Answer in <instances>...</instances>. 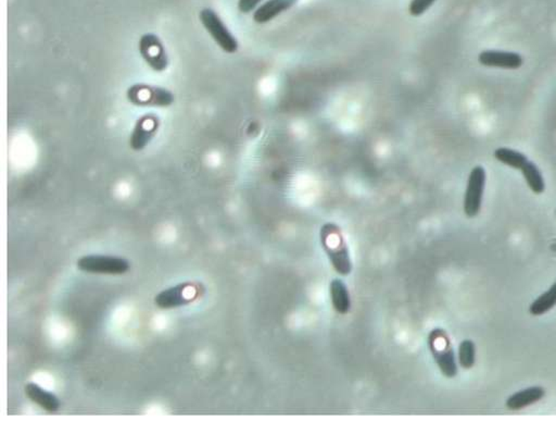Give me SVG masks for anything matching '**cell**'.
Returning a JSON list of instances; mask_svg holds the SVG:
<instances>
[{"label": "cell", "instance_id": "obj_8", "mask_svg": "<svg viewBox=\"0 0 556 421\" xmlns=\"http://www.w3.org/2000/svg\"><path fill=\"white\" fill-rule=\"evenodd\" d=\"M159 122L158 117L154 115H144L137 120L133 132L130 134V146L135 152L144 150L150 140H152L158 131Z\"/></svg>", "mask_w": 556, "mask_h": 421}, {"label": "cell", "instance_id": "obj_6", "mask_svg": "<svg viewBox=\"0 0 556 421\" xmlns=\"http://www.w3.org/2000/svg\"><path fill=\"white\" fill-rule=\"evenodd\" d=\"M487 174L484 167L476 166L470 171L464 197V213L468 218H474L480 213L486 186Z\"/></svg>", "mask_w": 556, "mask_h": 421}, {"label": "cell", "instance_id": "obj_20", "mask_svg": "<svg viewBox=\"0 0 556 421\" xmlns=\"http://www.w3.org/2000/svg\"><path fill=\"white\" fill-rule=\"evenodd\" d=\"M262 0H238V9L242 13H249L256 9Z\"/></svg>", "mask_w": 556, "mask_h": 421}, {"label": "cell", "instance_id": "obj_16", "mask_svg": "<svg viewBox=\"0 0 556 421\" xmlns=\"http://www.w3.org/2000/svg\"><path fill=\"white\" fill-rule=\"evenodd\" d=\"M521 171L523 176H524L525 180H526L529 189L535 194L540 195L545 192V180H543V174H541L540 169L538 168L537 164L528 160Z\"/></svg>", "mask_w": 556, "mask_h": 421}, {"label": "cell", "instance_id": "obj_14", "mask_svg": "<svg viewBox=\"0 0 556 421\" xmlns=\"http://www.w3.org/2000/svg\"><path fill=\"white\" fill-rule=\"evenodd\" d=\"M331 298L334 309L339 315H347L351 308L349 291L344 281L334 279L331 284Z\"/></svg>", "mask_w": 556, "mask_h": 421}, {"label": "cell", "instance_id": "obj_21", "mask_svg": "<svg viewBox=\"0 0 556 421\" xmlns=\"http://www.w3.org/2000/svg\"><path fill=\"white\" fill-rule=\"evenodd\" d=\"M555 213H556V211H555Z\"/></svg>", "mask_w": 556, "mask_h": 421}, {"label": "cell", "instance_id": "obj_9", "mask_svg": "<svg viewBox=\"0 0 556 421\" xmlns=\"http://www.w3.org/2000/svg\"><path fill=\"white\" fill-rule=\"evenodd\" d=\"M480 64L489 68L517 70L524 64V58L518 52L503 50H484L478 56Z\"/></svg>", "mask_w": 556, "mask_h": 421}, {"label": "cell", "instance_id": "obj_2", "mask_svg": "<svg viewBox=\"0 0 556 421\" xmlns=\"http://www.w3.org/2000/svg\"><path fill=\"white\" fill-rule=\"evenodd\" d=\"M429 347L441 374L447 378L455 377L458 365L451 342L446 331L441 329L431 331L429 337Z\"/></svg>", "mask_w": 556, "mask_h": 421}, {"label": "cell", "instance_id": "obj_10", "mask_svg": "<svg viewBox=\"0 0 556 421\" xmlns=\"http://www.w3.org/2000/svg\"><path fill=\"white\" fill-rule=\"evenodd\" d=\"M24 392L30 402L40 406L45 412H56L60 408V400L56 394L47 391L35 382H28L24 388Z\"/></svg>", "mask_w": 556, "mask_h": 421}, {"label": "cell", "instance_id": "obj_19", "mask_svg": "<svg viewBox=\"0 0 556 421\" xmlns=\"http://www.w3.org/2000/svg\"><path fill=\"white\" fill-rule=\"evenodd\" d=\"M437 0H411L409 12L412 17H421L433 7Z\"/></svg>", "mask_w": 556, "mask_h": 421}, {"label": "cell", "instance_id": "obj_17", "mask_svg": "<svg viewBox=\"0 0 556 421\" xmlns=\"http://www.w3.org/2000/svg\"><path fill=\"white\" fill-rule=\"evenodd\" d=\"M556 305V282L549 291L540 295L529 307V313L533 316H541L551 310Z\"/></svg>", "mask_w": 556, "mask_h": 421}, {"label": "cell", "instance_id": "obj_11", "mask_svg": "<svg viewBox=\"0 0 556 421\" xmlns=\"http://www.w3.org/2000/svg\"><path fill=\"white\" fill-rule=\"evenodd\" d=\"M188 288L189 284H182L163 290L154 298V305L160 309H172L185 306L191 302V298L185 296V292Z\"/></svg>", "mask_w": 556, "mask_h": 421}, {"label": "cell", "instance_id": "obj_12", "mask_svg": "<svg viewBox=\"0 0 556 421\" xmlns=\"http://www.w3.org/2000/svg\"><path fill=\"white\" fill-rule=\"evenodd\" d=\"M298 0H268L266 4L256 8L254 13V21L258 24H266L278 17L283 12L293 8Z\"/></svg>", "mask_w": 556, "mask_h": 421}, {"label": "cell", "instance_id": "obj_5", "mask_svg": "<svg viewBox=\"0 0 556 421\" xmlns=\"http://www.w3.org/2000/svg\"><path fill=\"white\" fill-rule=\"evenodd\" d=\"M76 267L79 271L86 274L120 276L130 270V264L125 258L89 255L79 258L76 262Z\"/></svg>", "mask_w": 556, "mask_h": 421}, {"label": "cell", "instance_id": "obj_7", "mask_svg": "<svg viewBox=\"0 0 556 421\" xmlns=\"http://www.w3.org/2000/svg\"><path fill=\"white\" fill-rule=\"evenodd\" d=\"M138 50L144 62L156 72H162L168 68L169 58L166 48L160 38L154 34H144L138 42Z\"/></svg>", "mask_w": 556, "mask_h": 421}, {"label": "cell", "instance_id": "obj_1", "mask_svg": "<svg viewBox=\"0 0 556 421\" xmlns=\"http://www.w3.org/2000/svg\"><path fill=\"white\" fill-rule=\"evenodd\" d=\"M321 242L335 271L341 276L351 274L352 262L349 249L339 228L333 223L323 225L321 230Z\"/></svg>", "mask_w": 556, "mask_h": 421}, {"label": "cell", "instance_id": "obj_4", "mask_svg": "<svg viewBox=\"0 0 556 421\" xmlns=\"http://www.w3.org/2000/svg\"><path fill=\"white\" fill-rule=\"evenodd\" d=\"M128 101L138 107L166 108L174 103V95L169 89L147 84H135L126 91Z\"/></svg>", "mask_w": 556, "mask_h": 421}, {"label": "cell", "instance_id": "obj_3", "mask_svg": "<svg viewBox=\"0 0 556 421\" xmlns=\"http://www.w3.org/2000/svg\"><path fill=\"white\" fill-rule=\"evenodd\" d=\"M199 19L212 40L223 52L227 54H235L237 52L239 48L237 40L215 10L205 8L199 13Z\"/></svg>", "mask_w": 556, "mask_h": 421}, {"label": "cell", "instance_id": "obj_18", "mask_svg": "<svg viewBox=\"0 0 556 421\" xmlns=\"http://www.w3.org/2000/svg\"><path fill=\"white\" fill-rule=\"evenodd\" d=\"M476 347L474 342L464 339L459 347V363L464 369H470L475 365Z\"/></svg>", "mask_w": 556, "mask_h": 421}, {"label": "cell", "instance_id": "obj_15", "mask_svg": "<svg viewBox=\"0 0 556 421\" xmlns=\"http://www.w3.org/2000/svg\"><path fill=\"white\" fill-rule=\"evenodd\" d=\"M494 159L515 170L521 171L528 162L526 155L512 148L500 147L494 152Z\"/></svg>", "mask_w": 556, "mask_h": 421}, {"label": "cell", "instance_id": "obj_13", "mask_svg": "<svg viewBox=\"0 0 556 421\" xmlns=\"http://www.w3.org/2000/svg\"><path fill=\"white\" fill-rule=\"evenodd\" d=\"M545 395V391L541 386H533L511 395L506 400V406L512 410H523L543 400Z\"/></svg>", "mask_w": 556, "mask_h": 421}]
</instances>
